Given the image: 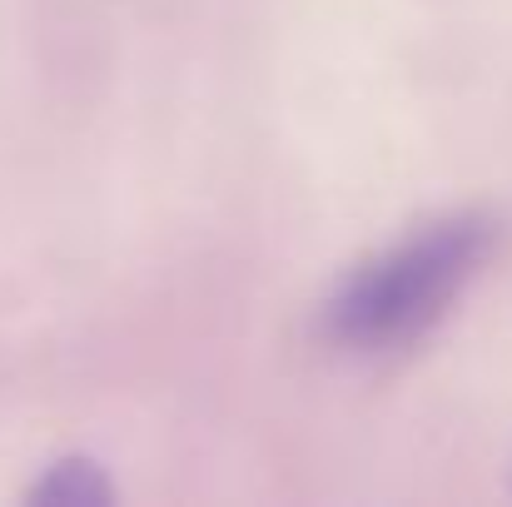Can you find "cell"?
<instances>
[{"label":"cell","instance_id":"obj_2","mask_svg":"<svg viewBox=\"0 0 512 507\" xmlns=\"http://www.w3.org/2000/svg\"><path fill=\"white\" fill-rule=\"evenodd\" d=\"M30 503L50 507H105L115 503V488L95 458H60L45 468V478L30 488Z\"/></svg>","mask_w":512,"mask_h":507},{"label":"cell","instance_id":"obj_1","mask_svg":"<svg viewBox=\"0 0 512 507\" xmlns=\"http://www.w3.org/2000/svg\"><path fill=\"white\" fill-rule=\"evenodd\" d=\"M503 224L483 209L443 214L363 259L324 304V329L348 353H393L423 338L483 274Z\"/></svg>","mask_w":512,"mask_h":507}]
</instances>
